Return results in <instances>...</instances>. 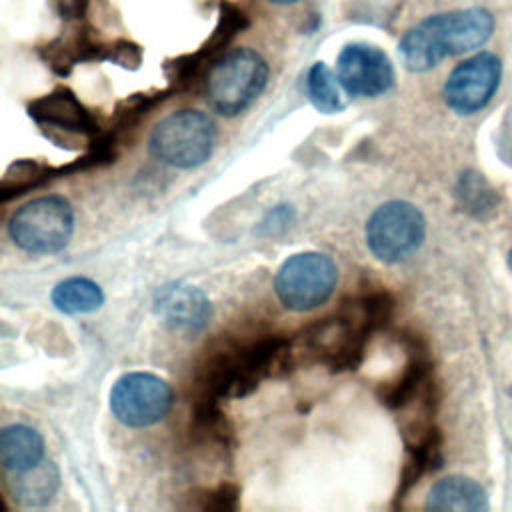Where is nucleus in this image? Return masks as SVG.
<instances>
[{"label":"nucleus","mask_w":512,"mask_h":512,"mask_svg":"<svg viewBox=\"0 0 512 512\" xmlns=\"http://www.w3.org/2000/svg\"><path fill=\"white\" fill-rule=\"evenodd\" d=\"M294 342L266 334L252 340H228L210 350L194 374L192 402L242 398L266 378L286 376L296 364Z\"/></svg>","instance_id":"nucleus-1"},{"label":"nucleus","mask_w":512,"mask_h":512,"mask_svg":"<svg viewBox=\"0 0 512 512\" xmlns=\"http://www.w3.org/2000/svg\"><path fill=\"white\" fill-rule=\"evenodd\" d=\"M494 16L480 6L432 14L404 32L398 52L410 72H428L448 56L472 52L488 42Z\"/></svg>","instance_id":"nucleus-2"},{"label":"nucleus","mask_w":512,"mask_h":512,"mask_svg":"<svg viewBox=\"0 0 512 512\" xmlns=\"http://www.w3.org/2000/svg\"><path fill=\"white\" fill-rule=\"evenodd\" d=\"M372 334H376V330L368 322L358 296H352L346 298L332 316L308 326L296 346L310 362L322 364L330 372H348L364 362Z\"/></svg>","instance_id":"nucleus-3"},{"label":"nucleus","mask_w":512,"mask_h":512,"mask_svg":"<svg viewBox=\"0 0 512 512\" xmlns=\"http://www.w3.org/2000/svg\"><path fill=\"white\" fill-rule=\"evenodd\" d=\"M268 84L266 60L250 48H232L208 70L206 102L226 118L238 116L264 92Z\"/></svg>","instance_id":"nucleus-4"},{"label":"nucleus","mask_w":512,"mask_h":512,"mask_svg":"<svg viewBox=\"0 0 512 512\" xmlns=\"http://www.w3.org/2000/svg\"><path fill=\"white\" fill-rule=\"evenodd\" d=\"M214 142V120L200 110L184 108L168 114L154 126L148 150L166 166L196 168L210 158Z\"/></svg>","instance_id":"nucleus-5"},{"label":"nucleus","mask_w":512,"mask_h":512,"mask_svg":"<svg viewBox=\"0 0 512 512\" xmlns=\"http://www.w3.org/2000/svg\"><path fill=\"white\" fill-rule=\"evenodd\" d=\"M74 232V210L62 196H42L20 206L10 222L12 242L30 254L60 252Z\"/></svg>","instance_id":"nucleus-6"},{"label":"nucleus","mask_w":512,"mask_h":512,"mask_svg":"<svg viewBox=\"0 0 512 512\" xmlns=\"http://www.w3.org/2000/svg\"><path fill=\"white\" fill-rule=\"evenodd\" d=\"M336 282V264L326 254L300 252L278 268L274 290L288 310L306 312L322 306L332 296Z\"/></svg>","instance_id":"nucleus-7"},{"label":"nucleus","mask_w":512,"mask_h":512,"mask_svg":"<svg viewBox=\"0 0 512 512\" xmlns=\"http://www.w3.org/2000/svg\"><path fill=\"white\" fill-rule=\"evenodd\" d=\"M426 236L422 212L404 200H390L378 206L366 222V244L370 252L388 264L412 256Z\"/></svg>","instance_id":"nucleus-8"},{"label":"nucleus","mask_w":512,"mask_h":512,"mask_svg":"<svg viewBox=\"0 0 512 512\" xmlns=\"http://www.w3.org/2000/svg\"><path fill=\"white\" fill-rule=\"evenodd\" d=\"M172 406L170 384L150 372H128L110 390V410L118 422L130 428L152 426Z\"/></svg>","instance_id":"nucleus-9"},{"label":"nucleus","mask_w":512,"mask_h":512,"mask_svg":"<svg viewBox=\"0 0 512 512\" xmlns=\"http://www.w3.org/2000/svg\"><path fill=\"white\" fill-rule=\"evenodd\" d=\"M500 80V58L492 52H478L452 68L442 90L444 102L460 116L476 114L494 98Z\"/></svg>","instance_id":"nucleus-10"},{"label":"nucleus","mask_w":512,"mask_h":512,"mask_svg":"<svg viewBox=\"0 0 512 512\" xmlns=\"http://www.w3.org/2000/svg\"><path fill=\"white\" fill-rule=\"evenodd\" d=\"M336 76L348 96L376 98L394 86V66L388 54L366 42H352L340 50Z\"/></svg>","instance_id":"nucleus-11"},{"label":"nucleus","mask_w":512,"mask_h":512,"mask_svg":"<svg viewBox=\"0 0 512 512\" xmlns=\"http://www.w3.org/2000/svg\"><path fill=\"white\" fill-rule=\"evenodd\" d=\"M154 312L168 328L184 334H196L208 326L212 306L200 288L170 282L156 290Z\"/></svg>","instance_id":"nucleus-12"},{"label":"nucleus","mask_w":512,"mask_h":512,"mask_svg":"<svg viewBox=\"0 0 512 512\" xmlns=\"http://www.w3.org/2000/svg\"><path fill=\"white\" fill-rule=\"evenodd\" d=\"M30 118L54 136L64 132L66 136H94L96 122L82 102L68 90L56 88L28 104Z\"/></svg>","instance_id":"nucleus-13"},{"label":"nucleus","mask_w":512,"mask_h":512,"mask_svg":"<svg viewBox=\"0 0 512 512\" xmlns=\"http://www.w3.org/2000/svg\"><path fill=\"white\" fill-rule=\"evenodd\" d=\"M404 444L406 458L398 476L394 506L402 504V500L410 494L422 476L442 466V434L434 422L404 434Z\"/></svg>","instance_id":"nucleus-14"},{"label":"nucleus","mask_w":512,"mask_h":512,"mask_svg":"<svg viewBox=\"0 0 512 512\" xmlns=\"http://www.w3.org/2000/svg\"><path fill=\"white\" fill-rule=\"evenodd\" d=\"M12 498L24 508H40L54 500L60 488V470L54 462L42 460L20 472H6Z\"/></svg>","instance_id":"nucleus-15"},{"label":"nucleus","mask_w":512,"mask_h":512,"mask_svg":"<svg viewBox=\"0 0 512 512\" xmlns=\"http://www.w3.org/2000/svg\"><path fill=\"white\" fill-rule=\"evenodd\" d=\"M424 508L446 512H484L488 510V494L476 480L454 474L432 484Z\"/></svg>","instance_id":"nucleus-16"},{"label":"nucleus","mask_w":512,"mask_h":512,"mask_svg":"<svg viewBox=\"0 0 512 512\" xmlns=\"http://www.w3.org/2000/svg\"><path fill=\"white\" fill-rule=\"evenodd\" d=\"M44 460V440L26 424H12L0 432V464L4 472H20Z\"/></svg>","instance_id":"nucleus-17"},{"label":"nucleus","mask_w":512,"mask_h":512,"mask_svg":"<svg viewBox=\"0 0 512 512\" xmlns=\"http://www.w3.org/2000/svg\"><path fill=\"white\" fill-rule=\"evenodd\" d=\"M52 304L64 314H88L104 304L102 288L90 278H66L52 290Z\"/></svg>","instance_id":"nucleus-18"},{"label":"nucleus","mask_w":512,"mask_h":512,"mask_svg":"<svg viewBox=\"0 0 512 512\" xmlns=\"http://www.w3.org/2000/svg\"><path fill=\"white\" fill-rule=\"evenodd\" d=\"M54 176H58V170L50 168L48 164L36 160H16L6 168L0 180V198L2 202H8L16 196L26 194L28 190L42 186Z\"/></svg>","instance_id":"nucleus-19"},{"label":"nucleus","mask_w":512,"mask_h":512,"mask_svg":"<svg viewBox=\"0 0 512 512\" xmlns=\"http://www.w3.org/2000/svg\"><path fill=\"white\" fill-rule=\"evenodd\" d=\"M338 76L324 62H314L306 74V94L310 104L322 114H336L344 108Z\"/></svg>","instance_id":"nucleus-20"},{"label":"nucleus","mask_w":512,"mask_h":512,"mask_svg":"<svg viewBox=\"0 0 512 512\" xmlns=\"http://www.w3.org/2000/svg\"><path fill=\"white\" fill-rule=\"evenodd\" d=\"M454 190L462 208L474 216L488 214L498 202V196L492 190V186L482 178V174L474 170L462 172Z\"/></svg>","instance_id":"nucleus-21"},{"label":"nucleus","mask_w":512,"mask_h":512,"mask_svg":"<svg viewBox=\"0 0 512 512\" xmlns=\"http://www.w3.org/2000/svg\"><path fill=\"white\" fill-rule=\"evenodd\" d=\"M186 500V508L202 512H236L240 508V488L234 482H220L210 488L192 490Z\"/></svg>","instance_id":"nucleus-22"},{"label":"nucleus","mask_w":512,"mask_h":512,"mask_svg":"<svg viewBox=\"0 0 512 512\" xmlns=\"http://www.w3.org/2000/svg\"><path fill=\"white\" fill-rule=\"evenodd\" d=\"M290 218H292L290 206H278V208H274V210L268 214V218L262 222V230H264L266 234H274L276 230H284V228L288 226Z\"/></svg>","instance_id":"nucleus-23"},{"label":"nucleus","mask_w":512,"mask_h":512,"mask_svg":"<svg viewBox=\"0 0 512 512\" xmlns=\"http://www.w3.org/2000/svg\"><path fill=\"white\" fill-rule=\"evenodd\" d=\"M268 2L280 4V6H288V4H296V2H300V0H268Z\"/></svg>","instance_id":"nucleus-24"},{"label":"nucleus","mask_w":512,"mask_h":512,"mask_svg":"<svg viewBox=\"0 0 512 512\" xmlns=\"http://www.w3.org/2000/svg\"><path fill=\"white\" fill-rule=\"evenodd\" d=\"M508 266H510V268H512V250H510V252H508Z\"/></svg>","instance_id":"nucleus-25"}]
</instances>
